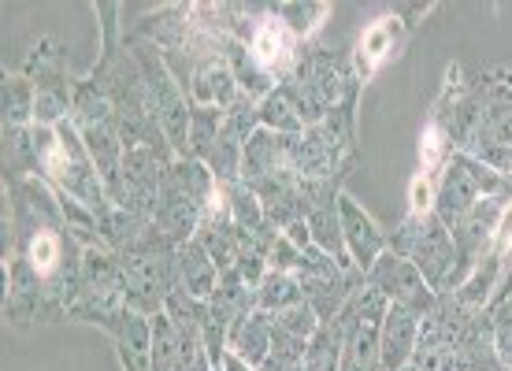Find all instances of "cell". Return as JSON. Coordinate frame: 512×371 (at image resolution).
I'll return each instance as SVG.
<instances>
[{
  "mask_svg": "<svg viewBox=\"0 0 512 371\" xmlns=\"http://www.w3.org/2000/svg\"><path fill=\"white\" fill-rule=\"evenodd\" d=\"M509 179L490 171L483 160H475L468 153H457L446 164V175L438 182V201H435V216L446 223L449 231L461 223L468 212H472L479 201L487 197H498V193H509Z\"/></svg>",
  "mask_w": 512,
  "mask_h": 371,
  "instance_id": "1",
  "label": "cell"
},
{
  "mask_svg": "<svg viewBox=\"0 0 512 371\" xmlns=\"http://www.w3.org/2000/svg\"><path fill=\"white\" fill-rule=\"evenodd\" d=\"M368 286H375L390 305L409 308L416 316H427L438 301V294L427 286V279H423L420 268L412 264L409 256H397V253H390V249H386V253L375 260V268L368 271Z\"/></svg>",
  "mask_w": 512,
  "mask_h": 371,
  "instance_id": "2",
  "label": "cell"
},
{
  "mask_svg": "<svg viewBox=\"0 0 512 371\" xmlns=\"http://www.w3.org/2000/svg\"><path fill=\"white\" fill-rule=\"evenodd\" d=\"M409 260L420 268V275L427 279V286H431L435 294H446L449 275L457 268V245H453V234H449V227L435 212L420 219V234H416V245H412Z\"/></svg>",
  "mask_w": 512,
  "mask_h": 371,
  "instance_id": "3",
  "label": "cell"
},
{
  "mask_svg": "<svg viewBox=\"0 0 512 371\" xmlns=\"http://www.w3.org/2000/svg\"><path fill=\"white\" fill-rule=\"evenodd\" d=\"M297 41L301 38L282 23L279 12H271L264 23H256L253 38H249V52L271 78H290V71H297V64H301Z\"/></svg>",
  "mask_w": 512,
  "mask_h": 371,
  "instance_id": "4",
  "label": "cell"
},
{
  "mask_svg": "<svg viewBox=\"0 0 512 371\" xmlns=\"http://www.w3.org/2000/svg\"><path fill=\"white\" fill-rule=\"evenodd\" d=\"M338 219H342V234H346V249L353 256V264L368 275L375 268V260L386 253V234L375 227V219L349 193H338Z\"/></svg>",
  "mask_w": 512,
  "mask_h": 371,
  "instance_id": "5",
  "label": "cell"
},
{
  "mask_svg": "<svg viewBox=\"0 0 512 371\" xmlns=\"http://www.w3.org/2000/svg\"><path fill=\"white\" fill-rule=\"evenodd\" d=\"M420 320L416 312L401 305H390L383 327H379V368L383 371H405L412 364L416 342H420Z\"/></svg>",
  "mask_w": 512,
  "mask_h": 371,
  "instance_id": "6",
  "label": "cell"
},
{
  "mask_svg": "<svg viewBox=\"0 0 512 371\" xmlns=\"http://www.w3.org/2000/svg\"><path fill=\"white\" fill-rule=\"evenodd\" d=\"M401 41H405V19L401 15H383L372 26H364V34L357 38V52H353L357 75L372 78L390 56H397Z\"/></svg>",
  "mask_w": 512,
  "mask_h": 371,
  "instance_id": "7",
  "label": "cell"
},
{
  "mask_svg": "<svg viewBox=\"0 0 512 371\" xmlns=\"http://www.w3.org/2000/svg\"><path fill=\"white\" fill-rule=\"evenodd\" d=\"M282 171H290V138L260 127L242 149V179L260 182L271 179V175H282Z\"/></svg>",
  "mask_w": 512,
  "mask_h": 371,
  "instance_id": "8",
  "label": "cell"
},
{
  "mask_svg": "<svg viewBox=\"0 0 512 371\" xmlns=\"http://www.w3.org/2000/svg\"><path fill=\"white\" fill-rule=\"evenodd\" d=\"M271 342H275V331H271V316L268 312H245L238 320L231 323V331H227V349H231L234 357L245 360L253 371H260L268 364L271 357Z\"/></svg>",
  "mask_w": 512,
  "mask_h": 371,
  "instance_id": "9",
  "label": "cell"
},
{
  "mask_svg": "<svg viewBox=\"0 0 512 371\" xmlns=\"http://www.w3.org/2000/svg\"><path fill=\"white\" fill-rule=\"evenodd\" d=\"M175 275H179V290H186V294L197 297V301H208L219 286L216 260L208 256V249L197 242V238L179 245V253H175Z\"/></svg>",
  "mask_w": 512,
  "mask_h": 371,
  "instance_id": "10",
  "label": "cell"
},
{
  "mask_svg": "<svg viewBox=\"0 0 512 371\" xmlns=\"http://www.w3.org/2000/svg\"><path fill=\"white\" fill-rule=\"evenodd\" d=\"M116 346L123 371H149L153 368V316H141L134 308L123 312L116 331Z\"/></svg>",
  "mask_w": 512,
  "mask_h": 371,
  "instance_id": "11",
  "label": "cell"
},
{
  "mask_svg": "<svg viewBox=\"0 0 512 371\" xmlns=\"http://www.w3.org/2000/svg\"><path fill=\"white\" fill-rule=\"evenodd\" d=\"M193 104L197 108H231L238 101V78L223 60H208V64L197 67V75L190 82Z\"/></svg>",
  "mask_w": 512,
  "mask_h": 371,
  "instance_id": "12",
  "label": "cell"
},
{
  "mask_svg": "<svg viewBox=\"0 0 512 371\" xmlns=\"http://www.w3.org/2000/svg\"><path fill=\"white\" fill-rule=\"evenodd\" d=\"M342 349H346V327L342 320L320 323V331L308 338L305 346V368L308 371H338L342 368Z\"/></svg>",
  "mask_w": 512,
  "mask_h": 371,
  "instance_id": "13",
  "label": "cell"
},
{
  "mask_svg": "<svg viewBox=\"0 0 512 371\" xmlns=\"http://www.w3.org/2000/svg\"><path fill=\"white\" fill-rule=\"evenodd\" d=\"M305 301V290H301V279H297L294 271H271L264 275V282H260V290H256V308L260 312H268V316H275V312H286V308H294Z\"/></svg>",
  "mask_w": 512,
  "mask_h": 371,
  "instance_id": "14",
  "label": "cell"
},
{
  "mask_svg": "<svg viewBox=\"0 0 512 371\" xmlns=\"http://www.w3.org/2000/svg\"><path fill=\"white\" fill-rule=\"evenodd\" d=\"M260 123L275 134H286V138H297V134H305V123L297 119L294 104L286 101V93L282 90H271L264 101H260Z\"/></svg>",
  "mask_w": 512,
  "mask_h": 371,
  "instance_id": "15",
  "label": "cell"
},
{
  "mask_svg": "<svg viewBox=\"0 0 512 371\" xmlns=\"http://www.w3.org/2000/svg\"><path fill=\"white\" fill-rule=\"evenodd\" d=\"M446 164H449V134H446V127H442V119L435 116L420 138V175L438 179V167H446Z\"/></svg>",
  "mask_w": 512,
  "mask_h": 371,
  "instance_id": "16",
  "label": "cell"
},
{
  "mask_svg": "<svg viewBox=\"0 0 512 371\" xmlns=\"http://www.w3.org/2000/svg\"><path fill=\"white\" fill-rule=\"evenodd\" d=\"M320 316H316V308L308 305V301H301V305L286 308V312H275L271 316V327L279 334H290V338H297V342H308L312 334L320 331Z\"/></svg>",
  "mask_w": 512,
  "mask_h": 371,
  "instance_id": "17",
  "label": "cell"
},
{
  "mask_svg": "<svg viewBox=\"0 0 512 371\" xmlns=\"http://www.w3.org/2000/svg\"><path fill=\"white\" fill-rule=\"evenodd\" d=\"M279 12V19L290 30H294L297 38H308V34H316L320 30V23L327 19V4H282V8H275Z\"/></svg>",
  "mask_w": 512,
  "mask_h": 371,
  "instance_id": "18",
  "label": "cell"
},
{
  "mask_svg": "<svg viewBox=\"0 0 512 371\" xmlns=\"http://www.w3.org/2000/svg\"><path fill=\"white\" fill-rule=\"evenodd\" d=\"M4 108H8V112H12V119H19V123H23V119L38 108V104L30 101V86H26L23 78H12V82L4 86Z\"/></svg>",
  "mask_w": 512,
  "mask_h": 371,
  "instance_id": "19",
  "label": "cell"
},
{
  "mask_svg": "<svg viewBox=\"0 0 512 371\" xmlns=\"http://www.w3.org/2000/svg\"><path fill=\"white\" fill-rule=\"evenodd\" d=\"M405 371H412V368H405Z\"/></svg>",
  "mask_w": 512,
  "mask_h": 371,
  "instance_id": "20",
  "label": "cell"
},
{
  "mask_svg": "<svg viewBox=\"0 0 512 371\" xmlns=\"http://www.w3.org/2000/svg\"><path fill=\"white\" fill-rule=\"evenodd\" d=\"M509 371H512V368H509Z\"/></svg>",
  "mask_w": 512,
  "mask_h": 371,
  "instance_id": "21",
  "label": "cell"
}]
</instances>
